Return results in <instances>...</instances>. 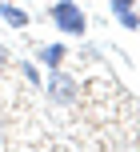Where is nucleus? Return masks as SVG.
<instances>
[{"label":"nucleus","instance_id":"f257e3e1","mask_svg":"<svg viewBox=\"0 0 140 152\" xmlns=\"http://www.w3.org/2000/svg\"><path fill=\"white\" fill-rule=\"evenodd\" d=\"M52 24L64 32V36H84V32H88L84 12H80L72 0H56V4H52Z\"/></svg>","mask_w":140,"mask_h":152},{"label":"nucleus","instance_id":"f03ea898","mask_svg":"<svg viewBox=\"0 0 140 152\" xmlns=\"http://www.w3.org/2000/svg\"><path fill=\"white\" fill-rule=\"evenodd\" d=\"M44 92L56 100V104H72V100H76V80L64 72V64H60V68H52V76L44 80Z\"/></svg>","mask_w":140,"mask_h":152},{"label":"nucleus","instance_id":"7ed1b4c3","mask_svg":"<svg viewBox=\"0 0 140 152\" xmlns=\"http://www.w3.org/2000/svg\"><path fill=\"white\" fill-rule=\"evenodd\" d=\"M0 20H4L8 28H28L32 16L24 12V8H16V4H8V0H0Z\"/></svg>","mask_w":140,"mask_h":152},{"label":"nucleus","instance_id":"20e7f679","mask_svg":"<svg viewBox=\"0 0 140 152\" xmlns=\"http://www.w3.org/2000/svg\"><path fill=\"white\" fill-rule=\"evenodd\" d=\"M64 56H68L64 44H44V48H40V64H48V68H60Z\"/></svg>","mask_w":140,"mask_h":152},{"label":"nucleus","instance_id":"39448f33","mask_svg":"<svg viewBox=\"0 0 140 152\" xmlns=\"http://www.w3.org/2000/svg\"><path fill=\"white\" fill-rule=\"evenodd\" d=\"M112 12H116V20L124 24V28H140V16L132 4H112Z\"/></svg>","mask_w":140,"mask_h":152},{"label":"nucleus","instance_id":"423d86ee","mask_svg":"<svg viewBox=\"0 0 140 152\" xmlns=\"http://www.w3.org/2000/svg\"><path fill=\"white\" fill-rule=\"evenodd\" d=\"M20 72H24V76H28V80H32V84H40V72H36V64H32V60H24V64H20Z\"/></svg>","mask_w":140,"mask_h":152},{"label":"nucleus","instance_id":"0eeeda50","mask_svg":"<svg viewBox=\"0 0 140 152\" xmlns=\"http://www.w3.org/2000/svg\"><path fill=\"white\" fill-rule=\"evenodd\" d=\"M4 68H8V48L0 44V72H4Z\"/></svg>","mask_w":140,"mask_h":152},{"label":"nucleus","instance_id":"6e6552de","mask_svg":"<svg viewBox=\"0 0 140 152\" xmlns=\"http://www.w3.org/2000/svg\"><path fill=\"white\" fill-rule=\"evenodd\" d=\"M112 4H136V0H112Z\"/></svg>","mask_w":140,"mask_h":152}]
</instances>
